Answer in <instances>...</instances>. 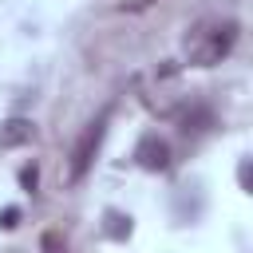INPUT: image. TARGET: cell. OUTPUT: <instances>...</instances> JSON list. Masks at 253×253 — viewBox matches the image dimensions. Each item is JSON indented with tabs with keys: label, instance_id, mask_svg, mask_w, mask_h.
Returning <instances> with one entry per match:
<instances>
[{
	"label": "cell",
	"instance_id": "cell-1",
	"mask_svg": "<svg viewBox=\"0 0 253 253\" xmlns=\"http://www.w3.org/2000/svg\"><path fill=\"white\" fill-rule=\"evenodd\" d=\"M237 32H241V28H237V20H229V16H206V20L190 24V28H186V40H182L186 63H194V67H213V63H221V59L233 51Z\"/></svg>",
	"mask_w": 253,
	"mask_h": 253
},
{
	"label": "cell",
	"instance_id": "cell-2",
	"mask_svg": "<svg viewBox=\"0 0 253 253\" xmlns=\"http://www.w3.org/2000/svg\"><path fill=\"white\" fill-rule=\"evenodd\" d=\"M107 123H111V107H103V111L83 126V134H79V142H75V150H71V166H67V178H71V182H83V174L91 170V162H95V154H99V146H103Z\"/></svg>",
	"mask_w": 253,
	"mask_h": 253
},
{
	"label": "cell",
	"instance_id": "cell-3",
	"mask_svg": "<svg viewBox=\"0 0 253 253\" xmlns=\"http://www.w3.org/2000/svg\"><path fill=\"white\" fill-rule=\"evenodd\" d=\"M134 162H138L142 170H150V174L170 170V142H166L158 130L142 134V138H138V146H134Z\"/></svg>",
	"mask_w": 253,
	"mask_h": 253
},
{
	"label": "cell",
	"instance_id": "cell-4",
	"mask_svg": "<svg viewBox=\"0 0 253 253\" xmlns=\"http://www.w3.org/2000/svg\"><path fill=\"white\" fill-rule=\"evenodd\" d=\"M32 138H36V123H32V119L12 115V119H4V123H0V150L24 146V142H32Z\"/></svg>",
	"mask_w": 253,
	"mask_h": 253
},
{
	"label": "cell",
	"instance_id": "cell-5",
	"mask_svg": "<svg viewBox=\"0 0 253 253\" xmlns=\"http://www.w3.org/2000/svg\"><path fill=\"white\" fill-rule=\"evenodd\" d=\"M130 229H134V225H130L126 213H119V210H107V213H103V233H107L111 241H126Z\"/></svg>",
	"mask_w": 253,
	"mask_h": 253
},
{
	"label": "cell",
	"instance_id": "cell-6",
	"mask_svg": "<svg viewBox=\"0 0 253 253\" xmlns=\"http://www.w3.org/2000/svg\"><path fill=\"white\" fill-rule=\"evenodd\" d=\"M40 253H67V245H63V237H59L55 229H47V233L40 237Z\"/></svg>",
	"mask_w": 253,
	"mask_h": 253
},
{
	"label": "cell",
	"instance_id": "cell-7",
	"mask_svg": "<svg viewBox=\"0 0 253 253\" xmlns=\"http://www.w3.org/2000/svg\"><path fill=\"white\" fill-rule=\"evenodd\" d=\"M36 186H40V170H36V162H32V166L20 170V190H24V194H36Z\"/></svg>",
	"mask_w": 253,
	"mask_h": 253
},
{
	"label": "cell",
	"instance_id": "cell-8",
	"mask_svg": "<svg viewBox=\"0 0 253 253\" xmlns=\"http://www.w3.org/2000/svg\"><path fill=\"white\" fill-rule=\"evenodd\" d=\"M16 225H20V210L16 206H4L0 210V229H16Z\"/></svg>",
	"mask_w": 253,
	"mask_h": 253
},
{
	"label": "cell",
	"instance_id": "cell-9",
	"mask_svg": "<svg viewBox=\"0 0 253 253\" xmlns=\"http://www.w3.org/2000/svg\"><path fill=\"white\" fill-rule=\"evenodd\" d=\"M138 4H150V0H138Z\"/></svg>",
	"mask_w": 253,
	"mask_h": 253
}]
</instances>
